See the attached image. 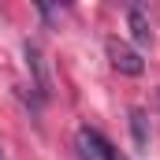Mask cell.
<instances>
[{
    "instance_id": "cell-5",
    "label": "cell",
    "mask_w": 160,
    "mask_h": 160,
    "mask_svg": "<svg viewBox=\"0 0 160 160\" xmlns=\"http://www.w3.org/2000/svg\"><path fill=\"white\" fill-rule=\"evenodd\" d=\"M130 134H134L138 149H149V127H145V112L142 108H130Z\"/></svg>"
},
{
    "instance_id": "cell-3",
    "label": "cell",
    "mask_w": 160,
    "mask_h": 160,
    "mask_svg": "<svg viewBox=\"0 0 160 160\" xmlns=\"http://www.w3.org/2000/svg\"><path fill=\"white\" fill-rule=\"evenodd\" d=\"M26 67H30V75H34V89H38L41 97H48L52 93V75H48V60H45V52H41L34 41H26Z\"/></svg>"
},
{
    "instance_id": "cell-2",
    "label": "cell",
    "mask_w": 160,
    "mask_h": 160,
    "mask_svg": "<svg viewBox=\"0 0 160 160\" xmlns=\"http://www.w3.org/2000/svg\"><path fill=\"white\" fill-rule=\"evenodd\" d=\"M75 145H78V157L82 160H116V149H112L97 130H89V127H78Z\"/></svg>"
},
{
    "instance_id": "cell-4",
    "label": "cell",
    "mask_w": 160,
    "mask_h": 160,
    "mask_svg": "<svg viewBox=\"0 0 160 160\" xmlns=\"http://www.w3.org/2000/svg\"><path fill=\"white\" fill-rule=\"evenodd\" d=\"M127 26H130V38L138 41L142 48L153 45V22H149V11H145L142 4H130V11H127Z\"/></svg>"
},
{
    "instance_id": "cell-1",
    "label": "cell",
    "mask_w": 160,
    "mask_h": 160,
    "mask_svg": "<svg viewBox=\"0 0 160 160\" xmlns=\"http://www.w3.org/2000/svg\"><path fill=\"white\" fill-rule=\"evenodd\" d=\"M104 52H108V60H112V67L119 71V75H142L145 71V60L119 38H108L104 41Z\"/></svg>"
},
{
    "instance_id": "cell-6",
    "label": "cell",
    "mask_w": 160,
    "mask_h": 160,
    "mask_svg": "<svg viewBox=\"0 0 160 160\" xmlns=\"http://www.w3.org/2000/svg\"><path fill=\"white\" fill-rule=\"evenodd\" d=\"M0 160H8V153H4V145H0Z\"/></svg>"
},
{
    "instance_id": "cell-7",
    "label": "cell",
    "mask_w": 160,
    "mask_h": 160,
    "mask_svg": "<svg viewBox=\"0 0 160 160\" xmlns=\"http://www.w3.org/2000/svg\"><path fill=\"white\" fill-rule=\"evenodd\" d=\"M116 160H123V157H116Z\"/></svg>"
}]
</instances>
